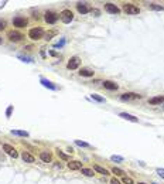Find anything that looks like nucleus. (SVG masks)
Segmentation results:
<instances>
[{
  "instance_id": "nucleus-1",
  "label": "nucleus",
  "mask_w": 164,
  "mask_h": 184,
  "mask_svg": "<svg viewBox=\"0 0 164 184\" xmlns=\"http://www.w3.org/2000/svg\"><path fill=\"white\" fill-rule=\"evenodd\" d=\"M28 37H30L31 40H34V41L41 40V38L44 37V30H43L41 27H34V28H31V30L28 31Z\"/></svg>"
},
{
  "instance_id": "nucleus-2",
  "label": "nucleus",
  "mask_w": 164,
  "mask_h": 184,
  "mask_svg": "<svg viewBox=\"0 0 164 184\" xmlns=\"http://www.w3.org/2000/svg\"><path fill=\"white\" fill-rule=\"evenodd\" d=\"M60 19H61V21L65 24H70L72 20H74V13L68 10V9H65V10H62L61 13H60Z\"/></svg>"
},
{
  "instance_id": "nucleus-3",
  "label": "nucleus",
  "mask_w": 164,
  "mask_h": 184,
  "mask_svg": "<svg viewBox=\"0 0 164 184\" xmlns=\"http://www.w3.org/2000/svg\"><path fill=\"white\" fill-rule=\"evenodd\" d=\"M44 19H46V21L48 24H55L58 21V19H60V14H57L55 11H47Z\"/></svg>"
},
{
  "instance_id": "nucleus-4",
  "label": "nucleus",
  "mask_w": 164,
  "mask_h": 184,
  "mask_svg": "<svg viewBox=\"0 0 164 184\" xmlns=\"http://www.w3.org/2000/svg\"><path fill=\"white\" fill-rule=\"evenodd\" d=\"M123 10H125L127 14H137V13L140 11L139 7L135 6V4H132V3H125V4H123Z\"/></svg>"
},
{
  "instance_id": "nucleus-5",
  "label": "nucleus",
  "mask_w": 164,
  "mask_h": 184,
  "mask_svg": "<svg viewBox=\"0 0 164 184\" xmlns=\"http://www.w3.org/2000/svg\"><path fill=\"white\" fill-rule=\"evenodd\" d=\"M7 37H9V40H10V41H14V43H17V41H21V40L24 38V36L21 34V33H19V31H14V30L9 31Z\"/></svg>"
},
{
  "instance_id": "nucleus-6",
  "label": "nucleus",
  "mask_w": 164,
  "mask_h": 184,
  "mask_svg": "<svg viewBox=\"0 0 164 184\" xmlns=\"http://www.w3.org/2000/svg\"><path fill=\"white\" fill-rule=\"evenodd\" d=\"M122 101H135V99H141V95L135 93V92H126L120 96Z\"/></svg>"
},
{
  "instance_id": "nucleus-7",
  "label": "nucleus",
  "mask_w": 164,
  "mask_h": 184,
  "mask_svg": "<svg viewBox=\"0 0 164 184\" xmlns=\"http://www.w3.org/2000/svg\"><path fill=\"white\" fill-rule=\"evenodd\" d=\"M3 150L10 156V157H14V159H17L19 157V153H17V150L13 147V146H10V144H3Z\"/></svg>"
},
{
  "instance_id": "nucleus-8",
  "label": "nucleus",
  "mask_w": 164,
  "mask_h": 184,
  "mask_svg": "<svg viewBox=\"0 0 164 184\" xmlns=\"http://www.w3.org/2000/svg\"><path fill=\"white\" fill-rule=\"evenodd\" d=\"M13 26L14 27H19V28H23L27 26V19L25 17H21V16H17L13 19Z\"/></svg>"
},
{
  "instance_id": "nucleus-9",
  "label": "nucleus",
  "mask_w": 164,
  "mask_h": 184,
  "mask_svg": "<svg viewBox=\"0 0 164 184\" xmlns=\"http://www.w3.org/2000/svg\"><path fill=\"white\" fill-rule=\"evenodd\" d=\"M79 64H81L79 57H71L70 61H68V64H67V68L68 69H76L78 67H79Z\"/></svg>"
},
{
  "instance_id": "nucleus-10",
  "label": "nucleus",
  "mask_w": 164,
  "mask_h": 184,
  "mask_svg": "<svg viewBox=\"0 0 164 184\" xmlns=\"http://www.w3.org/2000/svg\"><path fill=\"white\" fill-rule=\"evenodd\" d=\"M105 10L108 13H110V14H119L120 13V9L117 7L116 4H113V3H106L105 4Z\"/></svg>"
},
{
  "instance_id": "nucleus-11",
  "label": "nucleus",
  "mask_w": 164,
  "mask_h": 184,
  "mask_svg": "<svg viewBox=\"0 0 164 184\" xmlns=\"http://www.w3.org/2000/svg\"><path fill=\"white\" fill-rule=\"evenodd\" d=\"M76 9H78V11L81 14H86V13L91 11V9H89V6L86 3H76Z\"/></svg>"
},
{
  "instance_id": "nucleus-12",
  "label": "nucleus",
  "mask_w": 164,
  "mask_h": 184,
  "mask_svg": "<svg viewBox=\"0 0 164 184\" xmlns=\"http://www.w3.org/2000/svg\"><path fill=\"white\" fill-rule=\"evenodd\" d=\"M149 103L150 105H161V103H164V95H159V96L150 98L149 99Z\"/></svg>"
},
{
  "instance_id": "nucleus-13",
  "label": "nucleus",
  "mask_w": 164,
  "mask_h": 184,
  "mask_svg": "<svg viewBox=\"0 0 164 184\" xmlns=\"http://www.w3.org/2000/svg\"><path fill=\"white\" fill-rule=\"evenodd\" d=\"M68 169L70 170H81L82 169V163L78 160H71L68 163Z\"/></svg>"
},
{
  "instance_id": "nucleus-14",
  "label": "nucleus",
  "mask_w": 164,
  "mask_h": 184,
  "mask_svg": "<svg viewBox=\"0 0 164 184\" xmlns=\"http://www.w3.org/2000/svg\"><path fill=\"white\" fill-rule=\"evenodd\" d=\"M119 116H120V118H123L125 120H130V122H135V123H136V122H139V119H137L136 116L130 115V113H126V112H120Z\"/></svg>"
},
{
  "instance_id": "nucleus-15",
  "label": "nucleus",
  "mask_w": 164,
  "mask_h": 184,
  "mask_svg": "<svg viewBox=\"0 0 164 184\" xmlns=\"http://www.w3.org/2000/svg\"><path fill=\"white\" fill-rule=\"evenodd\" d=\"M103 87H105L106 89H109V91H116L117 88H119V85L115 84L113 81H105V82H103Z\"/></svg>"
},
{
  "instance_id": "nucleus-16",
  "label": "nucleus",
  "mask_w": 164,
  "mask_h": 184,
  "mask_svg": "<svg viewBox=\"0 0 164 184\" xmlns=\"http://www.w3.org/2000/svg\"><path fill=\"white\" fill-rule=\"evenodd\" d=\"M21 159H23L25 163H34V161H35L34 156H33V154H30L28 152H23V153H21Z\"/></svg>"
},
{
  "instance_id": "nucleus-17",
  "label": "nucleus",
  "mask_w": 164,
  "mask_h": 184,
  "mask_svg": "<svg viewBox=\"0 0 164 184\" xmlns=\"http://www.w3.org/2000/svg\"><path fill=\"white\" fill-rule=\"evenodd\" d=\"M40 82H41V84H43L46 88H50V89H52V91H55V89H57V87H55V85H54L51 81L46 79V78H41V79H40Z\"/></svg>"
},
{
  "instance_id": "nucleus-18",
  "label": "nucleus",
  "mask_w": 164,
  "mask_h": 184,
  "mask_svg": "<svg viewBox=\"0 0 164 184\" xmlns=\"http://www.w3.org/2000/svg\"><path fill=\"white\" fill-rule=\"evenodd\" d=\"M94 71L89 68H81L79 69V75L81 77H94Z\"/></svg>"
},
{
  "instance_id": "nucleus-19",
  "label": "nucleus",
  "mask_w": 164,
  "mask_h": 184,
  "mask_svg": "<svg viewBox=\"0 0 164 184\" xmlns=\"http://www.w3.org/2000/svg\"><path fill=\"white\" fill-rule=\"evenodd\" d=\"M94 169H95V171H98L99 174H103V176H108V174H109V171H108L106 169H103L102 166H99V164H95Z\"/></svg>"
},
{
  "instance_id": "nucleus-20",
  "label": "nucleus",
  "mask_w": 164,
  "mask_h": 184,
  "mask_svg": "<svg viewBox=\"0 0 164 184\" xmlns=\"http://www.w3.org/2000/svg\"><path fill=\"white\" fill-rule=\"evenodd\" d=\"M40 159L44 161V163H50L51 161V154L48 152H41L40 153Z\"/></svg>"
},
{
  "instance_id": "nucleus-21",
  "label": "nucleus",
  "mask_w": 164,
  "mask_h": 184,
  "mask_svg": "<svg viewBox=\"0 0 164 184\" xmlns=\"http://www.w3.org/2000/svg\"><path fill=\"white\" fill-rule=\"evenodd\" d=\"M55 152H57V154H58V157H60V159H62V160H65V161H70V156H68V154H65L62 150L57 149Z\"/></svg>"
},
{
  "instance_id": "nucleus-22",
  "label": "nucleus",
  "mask_w": 164,
  "mask_h": 184,
  "mask_svg": "<svg viewBox=\"0 0 164 184\" xmlns=\"http://www.w3.org/2000/svg\"><path fill=\"white\" fill-rule=\"evenodd\" d=\"M11 135H16V136H23V138H27L28 136V132H25V130H11Z\"/></svg>"
},
{
  "instance_id": "nucleus-23",
  "label": "nucleus",
  "mask_w": 164,
  "mask_h": 184,
  "mask_svg": "<svg viewBox=\"0 0 164 184\" xmlns=\"http://www.w3.org/2000/svg\"><path fill=\"white\" fill-rule=\"evenodd\" d=\"M81 171H82V174H85L86 177H94V174H95L94 170H91V169H84V167H82Z\"/></svg>"
},
{
  "instance_id": "nucleus-24",
  "label": "nucleus",
  "mask_w": 164,
  "mask_h": 184,
  "mask_svg": "<svg viewBox=\"0 0 164 184\" xmlns=\"http://www.w3.org/2000/svg\"><path fill=\"white\" fill-rule=\"evenodd\" d=\"M112 173H113V174H116V176H122V177H125V171H123L122 169H119V167H113V169H112Z\"/></svg>"
},
{
  "instance_id": "nucleus-25",
  "label": "nucleus",
  "mask_w": 164,
  "mask_h": 184,
  "mask_svg": "<svg viewBox=\"0 0 164 184\" xmlns=\"http://www.w3.org/2000/svg\"><path fill=\"white\" fill-rule=\"evenodd\" d=\"M91 98H92L94 101H96V102H105V98H103V96H99V95H96V93L91 95Z\"/></svg>"
},
{
  "instance_id": "nucleus-26",
  "label": "nucleus",
  "mask_w": 164,
  "mask_h": 184,
  "mask_svg": "<svg viewBox=\"0 0 164 184\" xmlns=\"http://www.w3.org/2000/svg\"><path fill=\"white\" fill-rule=\"evenodd\" d=\"M150 9H153V10H163V6H159L156 3H150Z\"/></svg>"
},
{
  "instance_id": "nucleus-27",
  "label": "nucleus",
  "mask_w": 164,
  "mask_h": 184,
  "mask_svg": "<svg viewBox=\"0 0 164 184\" xmlns=\"http://www.w3.org/2000/svg\"><path fill=\"white\" fill-rule=\"evenodd\" d=\"M122 181H123V184H135L133 183V180H132L130 177H126V176L122 179Z\"/></svg>"
},
{
  "instance_id": "nucleus-28",
  "label": "nucleus",
  "mask_w": 164,
  "mask_h": 184,
  "mask_svg": "<svg viewBox=\"0 0 164 184\" xmlns=\"http://www.w3.org/2000/svg\"><path fill=\"white\" fill-rule=\"evenodd\" d=\"M75 143H76L78 146H81V147H91L88 143H85V142H81V140H75Z\"/></svg>"
},
{
  "instance_id": "nucleus-29",
  "label": "nucleus",
  "mask_w": 164,
  "mask_h": 184,
  "mask_svg": "<svg viewBox=\"0 0 164 184\" xmlns=\"http://www.w3.org/2000/svg\"><path fill=\"white\" fill-rule=\"evenodd\" d=\"M20 60H23L24 62H33V60L30 58V57H24V55H17Z\"/></svg>"
},
{
  "instance_id": "nucleus-30",
  "label": "nucleus",
  "mask_w": 164,
  "mask_h": 184,
  "mask_svg": "<svg viewBox=\"0 0 164 184\" xmlns=\"http://www.w3.org/2000/svg\"><path fill=\"white\" fill-rule=\"evenodd\" d=\"M110 160L112 161H123V157H120V156H112Z\"/></svg>"
},
{
  "instance_id": "nucleus-31",
  "label": "nucleus",
  "mask_w": 164,
  "mask_h": 184,
  "mask_svg": "<svg viewBox=\"0 0 164 184\" xmlns=\"http://www.w3.org/2000/svg\"><path fill=\"white\" fill-rule=\"evenodd\" d=\"M52 36H55V31H50V33H47V34H46V40H51Z\"/></svg>"
},
{
  "instance_id": "nucleus-32",
  "label": "nucleus",
  "mask_w": 164,
  "mask_h": 184,
  "mask_svg": "<svg viewBox=\"0 0 164 184\" xmlns=\"http://www.w3.org/2000/svg\"><path fill=\"white\" fill-rule=\"evenodd\" d=\"M6 28V21L4 20H0V31H3Z\"/></svg>"
},
{
  "instance_id": "nucleus-33",
  "label": "nucleus",
  "mask_w": 164,
  "mask_h": 184,
  "mask_svg": "<svg viewBox=\"0 0 164 184\" xmlns=\"http://www.w3.org/2000/svg\"><path fill=\"white\" fill-rule=\"evenodd\" d=\"M157 174L164 179V169H157Z\"/></svg>"
},
{
  "instance_id": "nucleus-34",
  "label": "nucleus",
  "mask_w": 164,
  "mask_h": 184,
  "mask_svg": "<svg viewBox=\"0 0 164 184\" xmlns=\"http://www.w3.org/2000/svg\"><path fill=\"white\" fill-rule=\"evenodd\" d=\"M11 111H13V106H9V109H7V112H6V116H7V118H10V115H11Z\"/></svg>"
},
{
  "instance_id": "nucleus-35",
  "label": "nucleus",
  "mask_w": 164,
  "mask_h": 184,
  "mask_svg": "<svg viewBox=\"0 0 164 184\" xmlns=\"http://www.w3.org/2000/svg\"><path fill=\"white\" fill-rule=\"evenodd\" d=\"M110 184H120V181H119L117 179H112V180H110Z\"/></svg>"
},
{
  "instance_id": "nucleus-36",
  "label": "nucleus",
  "mask_w": 164,
  "mask_h": 184,
  "mask_svg": "<svg viewBox=\"0 0 164 184\" xmlns=\"http://www.w3.org/2000/svg\"><path fill=\"white\" fill-rule=\"evenodd\" d=\"M92 14H95V16H98V14H99V11H98V10H92Z\"/></svg>"
},
{
  "instance_id": "nucleus-37",
  "label": "nucleus",
  "mask_w": 164,
  "mask_h": 184,
  "mask_svg": "<svg viewBox=\"0 0 164 184\" xmlns=\"http://www.w3.org/2000/svg\"><path fill=\"white\" fill-rule=\"evenodd\" d=\"M139 184H146V183H139Z\"/></svg>"
},
{
  "instance_id": "nucleus-38",
  "label": "nucleus",
  "mask_w": 164,
  "mask_h": 184,
  "mask_svg": "<svg viewBox=\"0 0 164 184\" xmlns=\"http://www.w3.org/2000/svg\"><path fill=\"white\" fill-rule=\"evenodd\" d=\"M0 43H1V40H0Z\"/></svg>"
}]
</instances>
